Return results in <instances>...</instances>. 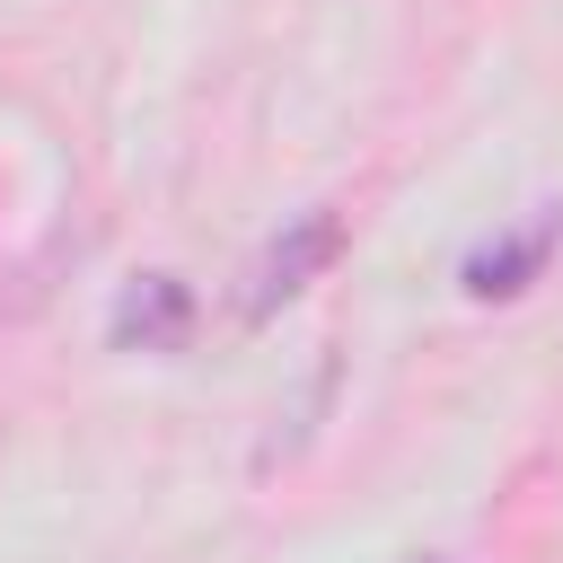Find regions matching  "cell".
<instances>
[{
	"label": "cell",
	"instance_id": "cell-1",
	"mask_svg": "<svg viewBox=\"0 0 563 563\" xmlns=\"http://www.w3.org/2000/svg\"><path fill=\"white\" fill-rule=\"evenodd\" d=\"M334 255H343V211H325V202H317V211H299V220H290V229H273V238H264V255L246 264V282H238V317H246V325H264V317H273V308H290V299H299Z\"/></svg>",
	"mask_w": 563,
	"mask_h": 563
},
{
	"label": "cell",
	"instance_id": "cell-3",
	"mask_svg": "<svg viewBox=\"0 0 563 563\" xmlns=\"http://www.w3.org/2000/svg\"><path fill=\"white\" fill-rule=\"evenodd\" d=\"M554 211H537L519 238H493V246H475L466 255V299H519L537 273H545V255H554Z\"/></svg>",
	"mask_w": 563,
	"mask_h": 563
},
{
	"label": "cell",
	"instance_id": "cell-2",
	"mask_svg": "<svg viewBox=\"0 0 563 563\" xmlns=\"http://www.w3.org/2000/svg\"><path fill=\"white\" fill-rule=\"evenodd\" d=\"M185 334H194V290L176 273L123 282V299H114V352H185Z\"/></svg>",
	"mask_w": 563,
	"mask_h": 563
}]
</instances>
